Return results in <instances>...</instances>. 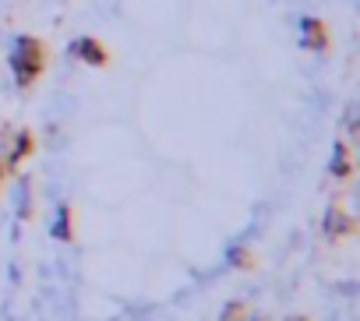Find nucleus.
Here are the masks:
<instances>
[{"mask_svg": "<svg viewBox=\"0 0 360 321\" xmlns=\"http://www.w3.org/2000/svg\"><path fill=\"white\" fill-rule=\"evenodd\" d=\"M230 258H233V265H237V268H248V265H251V251H244V247H233V254H230Z\"/></svg>", "mask_w": 360, "mask_h": 321, "instance_id": "nucleus-9", "label": "nucleus"}, {"mask_svg": "<svg viewBox=\"0 0 360 321\" xmlns=\"http://www.w3.org/2000/svg\"><path fill=\"white\" fill-rule=\"evenodd\" d=\"M353 230H356V223H353V219H349V216H346L339 205H332V209L325 212V233H328L332 240H339V237H349Z\"/></svg>", "mask_w": 360, "mask_h": 321, "instance_id": "nucleus-5", "label": "nucleus"}, {"mask_svg": "<svg viewBox=\"0 0 360 321\" xmlns=\"http://www.w3.org/2000/svg\"><path fill=\"white\" fill-rule=\"evenodd\" d=\"M60 240H71V205H60V219H57V230H53Z\"/></svg>", "mask_w": 360, "mask_h": 321, "instance_id": "nucleus-7", "label": "nucleus"}, {"mask_svg": "<svg viewBox=\"0 0 360 321\" xmlns=\"http://www.w3.org/2000/svg\"><path fill=\"white\" fill-rule=\"evenodd\" d=\"M71 53H75L78 60L92 64V67H103V64L110 60L106 46H103L99 39H92V36H82V39H75V43H71Z\"/></svg>", "mask_w": 360, "mask_h": 321, "instance_id": "nucleus-3", "label": "nucleus"}, {"mask_svg": "<svg viewBox=\"0 0 360 321\" xmlns=\"http://www.w3.org/2000/svg\"><path fill=\"white\" fill-rule=\"evenodd\" d=\"M4 173H8V170H4V159H0V188H4Z\"/></svg>", "mask_w": 360, "mask_h": 321, "instance_id": "nucleus-10", "label": "nucleus"}, {"mask_svg": "<svg viewBox=\"0 0 360 321\" xmlns=\"http://www.w3.org/2000/svg\"><path fill=\"white\" fill-rule=\"evenodd\" d=\"M300 43H304V50H314V53H321V50H328V32H325V22L321 18H304L300 22Z\"/></svg>", "mask_w": 360, "mask_h": 321, "instance_id": "nucleus-4", "label": "nucleus"}, {"mask_svg": "<svg viewBox=\"0 0 360 321\" xmlns=\"http://www.w3.org/2000/svg\"><path fill=\"white\" fill-rule=\"evenodd\" d=\"M349 173H353V163H349V145H346V141H339V145H335V155H332V177L346 181Z\"/></svg>", "mask_w": 360, "mask_h": 321, "instance_id": "nucleus-6", "label": "nucleus"}, {"mask_svg": "<svg viewBox=\"0 0 360 321\" xmlns=\"http://www.w3.org/2000/svg\"><path fill=\"white\" fill-rule=\"evenodd\" d=\"M32 148H36L32 131H18V134H15V141H11V152H8V159H4V170H8V173H18V166L32 155Z\"/></svg>", "mask_w": 360, "mask_h": 321, "instance_id": "nucleus-2", "label": "nucleus"}, {"mask_svg": "<svg viewBox=\"0 0 360 321\" xmlns=\"http://www.w3.org/2000/svg\"><path fill=\"white\" fill-rule=\"evenodd\" d=\"M223 321H248V307L237 300V303H230L226 307V314H223Z\"/></svg>", "mask_w": 360, "mask_h": 321, "instance_id": "nucleus-8", "label": "nucleus"}, {"mask_svg": "<svg viewBox=\"0 0 360 321\" xmlns=\"http://www.w3.org/2000/svg\"><path fill=\"white\" fill-rule=\"evenodd\" d=\"M46 67V46L36 39V36H22L18 39V50L11 57V71H15V81L18 89H29Z\"/></svg>", "mask_w": 360, "mask_h": 321, "instance_id": "nucleus-1", "label": "nucleus"}]
</instances>
